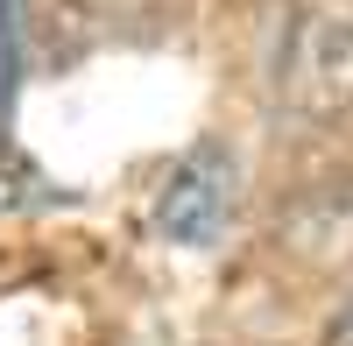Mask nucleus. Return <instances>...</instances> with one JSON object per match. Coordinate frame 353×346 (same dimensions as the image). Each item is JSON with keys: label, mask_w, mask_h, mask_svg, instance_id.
Returning <instances> with one entry per match:
<instances>
[{"label": "nucleus", "mask_w": 353, "mask_h": 346, "mask_svg": "<svg viewBox=\"0 0 353 346\" xmlns=\"http://www.w3.org/2000/svg\"><path fill=\"white\" fill-rule=\"evenodd\" d=\"M219 212H226V170H219V156H191L163 191L156 226H163V241H212Z\"/></svg>", "instance_id": "obj_1"}, {"label": "nucleus", "mask_w": 353, "mask_h": 346, "mask_svg": "<svg viewBox=\"0 0 353 346\" xmlns=\"http://www.w3.org/2000/svg\"><path fill=\"white\" fill-rule=\"evenodd\" d=\"M21 92V21H14V0H0V121Z\"/></svg>", "instance_id": "obj_2"}]
</instances>
